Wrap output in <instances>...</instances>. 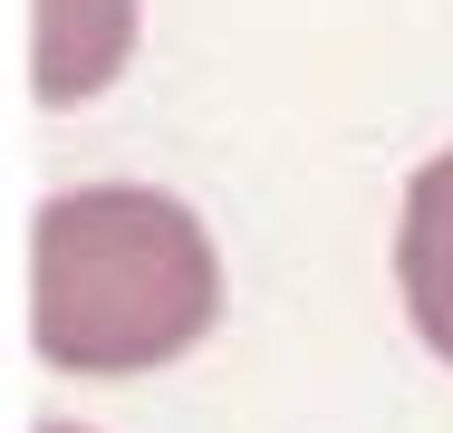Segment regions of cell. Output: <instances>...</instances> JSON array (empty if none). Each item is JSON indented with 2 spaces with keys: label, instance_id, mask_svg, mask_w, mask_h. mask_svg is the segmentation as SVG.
<instances>
[{
  "label": "cell",
  "instance_id": "obj_1",
  "mask_svg": "<svg viewBox=\"0 0 453 433\" xmlns=\"http://www.w3.org/2000/svg\"><path fill=\"white\" fill-rule=\"evenodd\" d=\"M222 270L174 193L88 183L58 193L29 232V328L68 376H145L212 328Z\"/></svg>",
  "mask_w": 453,
  "mask_h": 433
},
{
  "label": "cell",
  "instance_id": "obj_2",
  "mask_svg": "<svg viewBox=\"0 0 453 433\" xmlns=\"http://www.w3.org/2000/svg\"><path fill=\"white\" fill-rule=\"evenodd\" d=\"M395 279H405V318H415V338L453 366V155H434V164L405 183Z\"/></svg>",
  "mask_w": 453,
  "mask_h": 433
},
{
  "label": "cell",
  "instance_id": "obj_3",
  "mask_svg": "<svg viewBox=\"0 0 453 433\" xmlns=\"http://www.w3.org/2000/svg\"><path fill=\"white\" fill-rule=\"evenodd\" d=\"M135 49V0H39V58H29V87L49 106H78L126 68Z\"/></svg>",
  "mask_w": 453,
  "mask_h": 433
},
{
  "label": "cell",
  "instance_id": "obj_4",
  "mask_svg": "<svg viewBox=\"0 0 453 433\" xmlns=\"http://www.w3.org/2000/svg\"><path fill=\"white\" fill-rule=\"evenodd\" d=\"M49 433H88V424H49Z\"/></svg>",
  "mask_w": 453,
  "mask_h": 433
}]
</instances>
